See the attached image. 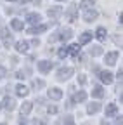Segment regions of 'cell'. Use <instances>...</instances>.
<instances>
[{
  "label": "cell",
  "instance_id": "obj_1",
  "mask_svg": "<svg viewBox=\"0 0 123 125\" xmlns=\"http://www.w3.org/2000/svg\"><path fill=\"white\" fill-rule=\"evenodd\" d=\"M63 12H64V9L61 7V5H54V7H50V9L47 10V14H49V18H50V19H57Z\"/></svg>",
  "mask_w": 123,
  "mask_h": 125
},
{
  "label": "cell",
  "instance_id": "obj_2",
  "mask_svg": "<svg viewBox=\"0 0 123 125\" xmlns=\"http://www.w3.org/2000/svg\"><path fill=\"white\" fill-rule=\"evenodd\" d=\"M73 75V68H59L57 71V80H68Z\"/></svg>",
  "mask_w": 123,
  "mask_h": 125
},
{
  "label": "cell",
  "instance_id": "obj_3",
  "mask_svg": "<svg viewBox=\"0 0 123 125\" xmlns=\"http://www.w3.org/2000/svg\"><path fill=\"white\" fill-rule=\"evenodd\" d=\"M97 16H99V12H97L95 9H88V10H85V14H83V19H85L87 23H92V21L97 19Z\"/></svg>",
  "mask_w": 123,
  "mask_h": 125
},
{
  "label": "cell",
  "instance_id": "obj_4",
  "mask_svg": "<svg viewBox=\"0 0 123 125\" xmlns=\"http://www.w3.org/2000/svg\"><path fill=\"white\" fill-rule=\"evenodd\" d=\"M76 16H78V7H76V5H69L68 10H66V18H68L69 21H75Z\"/></svg>",
  "mask_w": 123,
  "mask_h": 125
},
{
  "label": "cell",
  "instance_id": "obj_5",
  "mask_svg": "<svg viewBox=\"0 0 123 125\" xmlns=\"http://www.w3.org/2000/svg\"><path fill=\"white\" fill-rule=\"evenodd\" d=\"M52 62L50 61H40L38 62V70H40V73H49L50 70H52Z\"/></svg>",
  "mask_w": 123,
  "mask_h": 125
},
{
  "label": "cell",
  "instance_id": "obj_6",
  "mask_svg": "<svg viewBox=\"0 0 123 125\" xmlns=\"http://www.w3.org/2000/svg\"><path fill=\"white\" fill-rule=\"evenodd\" d=\"M49 97L50 99H61V97H63V90H61V89H56V87H52V89H49Z\"/></svg>",
  "mask_w": 123,
  "mask_h": 125
},
{
  "label": "cell",
  "instance_id": "obj_7",
  "mask_svg": "<svg viewBox=\"0 0 123 125\" xmlns=\"http://www.w3.org/2000/svg\"><path fill=\"white\" fill-rule=\"evenodd\" d=\"M33 109V103L31 101H26V103H23V106H21V116H26L29 111Z\"/></svg>",
  "mask_w": 123,
  "mask_h": 125
},
{
  "label": "cell",
  "instance_id": "obj_8",
  "mask_svg": "<svg viewBox=\"0 0 123 125\" xmlns=\"http://www.w3.org/2000/svg\"><path fill=\"white\" fill-rule=\"evenodd\" d=\"M90 40H92V33H90V31H85V33H82L80 38H78V45H85Z\"/></svg>",
  "mask_w": 123,
  "mask_h": 125
},
{
  "label": "cell",
  "instance_id": "obj_9",
  "mask_svg": "<svg viewBox=\"0 0 123 125\" xmlns=\"http://www.w3.org/2000/svg\"><path fill=\"white\" fill-rule=\"evenodd\" d=\"M4 108L7 109V111H12V109L16 108V103H14V99L9 97V96H5V99H4Z\"/></svg>",
  "mask_w": 123,
  "mask_h": 125
},
{
  "label": "cell",
  "instance_id": "obj_10",
  "mask_svg": "<svg viewBox=\"0 0 123 125\" xmlns=\"http://www.w3.org/2000/svg\"><path fill=\"white\" fill-rule=\"evenodd\" d=\"M28 92H29L28 87H24L23 83H19V85L16 87V94H18L19 97H26V96H28Z\"/></svg>",
  "mask_w": 123,
  "mask_h": 125
},
{
  "label": "cell",
  "instance_id": "obj_11",
  "mask_svg": "<svg viewBox=\"0 0 123 125\" xmlns=\"http://www.w3.org/2000/svg\"><path fill=\"white\" fill-rule=\"evenodd\" d=\"M116 59H118V52H116V51H114V52H107V54H106V62H107V64H114Z\"/></svg>",
  "mask_w": 123,
  "mask_h": 125
},
{
  "label": "cell",
  "instance_id": "obj_12",
  "mask_svg": "<svg viewBox=\"0 0 123 125\" xmlns=\"http://www.w3.org/2000/svg\"><path fill=\"white\" fill-rule=\"evenodd\" d=\"M66 51H68V54H71V56H75V57H78V54H80V45H78V43L69 45Z\"/></svg>",
  "mask_w": 123,
  "mask_h": 125
},
{
  "label": "cell",
  "instance_id": "obj_13",
  "mask_svg": "<svg viewBox=\"0 0 123 125\" xmlns=\"http://www.w3.org/2000/svg\"><path fill=\"white\" fill-rule=\"evenodd\" d=\"M26 19L31 23V24H37V23H40V14H37V12H29V14L26 16Z\"/></svg>",
  "mask_w": 123,
  "mask_h": 125
},
{
  "label": "cell",
  "instance_id": "obj_14",
  "mask_svg": "<svg viewBox=\"0 0 123 125\" xmlns=\"http://www.w3.org/2000/svg\"><path fill=\"white\" fill-rule=\"evenodd\" d=\"M99 78H101L104 83H111V82H113V76H111V73H109V71H101Z\"/></svg>",
  "mask_w": 123,
  "mask_h": 125
},
{
  "label": "cell",
  "instance_id": "obj_15",
  "mask_svg": "<svg viewBox=\"0 0 123 125\" xmlns=\"http://www.w3.org/2000/svg\"><path fill=\"white\" fill-rule=\"evenodd\" d=\"M116 111H118V108H116V104H114V103L107 104V108H106V116H114V115H116Z\"/></svg>",
  "mask_w": 123,
  "mask_h": 125
},
{
  "label": "cell",
  "instance_id": "obj_16",
  "mask_svg": "<svg viewBox=\"0 0 123 125\" xmlns=\"http://www.w3.org/2000/svg\"><path fill=\"white\" fill-rule=\"evenodd\" d=\"M61 40H69L71 37H73V31L69 30V28H66V30H63V31H61V35H57Z\"/></svg>",
  "mask_w": 123,
  "mask_h": 125
},
{
  "label": "cell",
  "instance_id": "obj_17",
  "mask_svg": "<svg viewBox=\"0 0 123 125\" xmlns=\"http://www.w3.org/2000/svg\"><path fill=\"white\" fill-rule=\"evenodd\" d=\"M99 109H101V104H99V103H90L88 108H87V111H88L90 115H94V113L99 111Z\"/></svg>",
  "mask_w": 123,
  "mask_h": 125
},
{
  "label": "cell",
  "instance_id": "obj_18",
  "mask_svg": "<svg viewBox=\"0 0 123 125\" xmlns=\"http://www.w3.org/2000/svg\"><path fill=\"white\" fill-rule=\"evenodd\" d=\"M95 37L101 40V42H104L106 40V28H102V26H99L97 30H95Z\"/></svg>",
  "mask_w": 123,
  "mask_h": 125
},
{
  "label": "cell",
  "instance_id": "obj_19",
  "mask_svg": "<svg viewBox=\"0 0 123 125\" xmlns=\"http://www.w3.org/2000/svg\"><path fill=\"white\" fill-rule=\"evenodd\" d=\"M47 30V26L45 24H38V26H33V28H29V33L31 35H37V33H42V31Z\"/></svg>",
  "mask_w": 123,
  "mask_h": 125
},
{
  "label": "cell",
  "instance_id": "obj_20",
  "mask_svg": "<svg viewBox=\"0 0 123 125\" xmlns=\"http://www.w3.org/2000/svg\"><path fill=\"white\" fill-rule=\"evenodd\" d=\"M88 54H90V56H101V54H102V47H99V45H92L90 51H88Z\"/></svg>",
  "mask_w": 123,
  "mask_h": 125
},
{
  "label": "cell",
  "instance_id": "obj_21",
  "mask_svg": "<svg viewBox=\"0 0 123 125\" xmlns=\"http://www.w3.org/2000/svg\"><path fill=\"white\" fill-rule=\"evenodd\" d=\"M73 99H75L76 103H83V101L87 99V92H83V90H80V92H76Z\"/></svg>",
  "mask_w": 123,
  "mask_h": 125
},
{
  "label": "cell",
  "instance_id": "obj_22",
  "mask_svg": "<svg viewBox=\"0 0 123 125\" xmlns=\"http://www.w3.org/2000/svg\"><path fill=\"white\" fill-rule=\"evenodd\" d=\"M102 96H104V89L99 87V85L94 87V90H92V97H97V99H99V97H102Z\"/></svg>",
  "mask_w": 123,
  "mask_h": 125
},
{
  "label": "cell",
  "instance_id": "obj_23",
  "mask_svg": "<svg viewBox=\"0 0 123 125\" xmlns=\"http://www.w3.org/2000/svg\"><path fill=\"white\" fill-rule=\"evenodd\" d=\"M16 49H18V52H26L28 51V42H24V40L18 42L16 43Z\"/></svg>",
  "mask_w": 123,
  "mask_h": 125
},
{
  "label": "cell",
  "instance_id": "obj_24",
  "mask_svg": "<svg viewBox=\"0 0 123 125\" xmlns=\"http://www.w3.org/2000/svg\"><path fill=\"white\" fill-rule=\"evenodd\" d=\"M10 26H12V30L19 31V30H23V21H21V19H12Z\"/></svg>",
  "mask_w": 123,
  "mask_h": 125
},
{
  "label": "cell",
  "instance_id": "obj_25",
  "mask_svg": "<svg viewBox=\"0 0 123 125\" xmlns=\"http://www.w3.org/2000/svg\"><path fill=\"white\" fill-rule=\"evenodd\" d=\"M92 5H94V0H82V2H80V7L85 9V10L92 9Z\"/></svg>",
  "mask_w": 123,
  "mask_h": 125
},
{
  "label": "cell",
  "instance_id": "obj_26",
  "mask_svg": "<svg viewBox=\"0 0 123 125\" xmlns=\"http://www.w3.org/2000/svg\"><path fill=\"white\" fill-rule=\"evenodd\" d=\"M31 85H33V89L38 90V89H43V87H45V82H43V80H37V78H35V80L31 82Z\"/></svg>",
  "mask_w": 123,
  "mask_h": 125
},
{
  "label": "cell",
  "instance_id": "obj_27",
  "mask_svg": "<svg viewBox=\"0 0 123 125\" xmlns=\"http://www.w3.org/2000/svg\"><path fill=\"white\" fill-rule=\"evenodd\" d=\"M57 56H59L61 59H63V57H66V56H68V51H66V47H63V49H59Z\"/></svg>",
  "mask_w": 123,
  "mask_h": 125
},
{
  "label": "cell",
  "instance_id": "obj_28",
  "mask_svg": "<svg viewBox=\"0 0 123 125\" xmlns=\"http://www.w3.org/2000/svg\"><path fill=\"white\" fill-rule=\"evenodd\" d=\"M64 125H75L73 116H66V118H64Z\"/></svg>",
  "mask_w": 123,
  "mask_h": 125
},
{
  "label": "cell",
  "instance_id": "obj_29",
  "mask_svg": "<svg viewBox=\"0 0 123 125\" xmlns=\"http://www.w3.org/2000/svg\"><path fill=\"white\" fill-rule=\"evenodd\" d=\"M5 37H9V31L5 28H0V38H5Z\"/></svg>",
  "mask_w": 123,
  "mask_h": 125
},
{
  "label": "cell",
  "instance_id": "obj_30",
  "mask_svg": "<svg viewBox=\"0 0 123 125\" xmlns=\"http://www.w3.org/2000/svg\"><path fill=\"white\" fill-rule=\"evenodd\" d=\"M12 42H14V40H12V37H10V35H9V37H5V38H4V43H5V45H7V47H9V45H10V43H12Z\"/></svg>",
  "mask_w": 123,
  "mask_h": 125
},
{
  "label": "cell",
  "instance_id": "obj_31",
  "mask_svg": "<svg viewBox=\"0 0 123 125\" xmlns=\"http://www.w3.org/2000/svg\"><path fill=\"white\" fill-rule=\"evenodd\" d=\"M78 82H80V83L83 85V83L87 82V76H85V75H78Z\"/></svg>",
  "mask_w": 123,
  "mask_h": 125
},
{
  "label": "cell",
  "instance_id": "obj_32",
  "mask_svg": "<svg viewBox=\"0 0 123 125\" xmlns=\"http://www.w3.org/2000/svg\"><path fill=\"white\" fill-rule=\"evenodd\" d=\"M5 73H7V70H5L4 66H0V78H4V76H5Z\"/></svg>",
  "mask_w": 123,
  "mask_h": 125
},
{
  "label": "cell",
  "instance_id": "obj_33",
  "mask_svg": "<svg viewBox=\"0 0 123 125\" xmlns=\"http://www.w3.org/2000/svg\"><path fill=\"white\" fill-rule=\"evenodd\" d=\"M49 113H52V115L57 113V108H56V106H49Z\"/></svg>",
  "mask_w": 123,
  "mask_h": 125
},
{
  "label": "cell",
  "instance_id": "obj_34",
  "mask_svg": "<svg viewBox=\"0 0 123 125\" xmlns=\"http://www.w3.org/2000/svg\"><path fill=\"white\" fill-rule=\"evenodd\" d=\"M16 76H18V78H19V80H23V78H24V76H26V75H24V73H23V71H18V75H16Z\"/></svg>",
  "mask_w": 123,
  "mask_h": 125
},
{
  "label": "cell",
  "instance_id": "obj_35",
  "mask_svg": "<svg viewBox=\"0 0 123 125\" xmlns=\"http://www.w3.org/2000/svg\"><path fill=\"white\" fill-rule=\"evenodd\" d=\"M10 61H12V64H18V57H14V56H12Z\"/></svg>",
  "mask_w": 123,
  "mask_h": 125
},
{
  "label": "cell",
  "instance_id": "obj_36",
  "mask_svg": "<svg viewBox=\"0 0 123 125\" xmlns=\"http://www.w3.org/2000/svg\"><path fill=\"white\" fill-rule=\"evenodd\" d=\"M31 43H33V45H37V47H38V45H40V40H38V38H35V40H33V42H31Z\"/></svg>",
  "mask_w": 123,
  "mask_h": 125
},
{
  "label": "cell",
  "instance_id": "obj_37",
  "mask_svg": "<svg viewBox=\"0 0 123 125\" xmlns=\"http://www.w3.org/2000/svg\"><path fill=\"white\" fill-rule=\"evenodd\" d=\"M114 42H116V43H120V45H121V38H120V37H114Z\"/></svg>",
  "mask_w": 123,
  "mask_h": 125
},
{
  "label": "cell",
  "instance_id": "obj_38",
  "mask_svg": "<svg viewBox=\"0 0 123 125\" xmlns=\"http://www.w3.org/2000/svg\"><path fill=\"white\" fill-rule=\"evenodd\" d=\"M121 122H123V120H121V116H118V118H116V125H121Z\"/></svg>",
  "mask_w": 123,
  "mask_h": 125
},
{
  "label": "cell",
  "instance_id": "obj_39",
  "mask_svg": "<svg viewBox=\"0 0 123 125\" xmlns=\"http://www.w3.org/2000/svg\"><path fill=\"white\" fill-rule=\"evenodd\" d=\"M101 125H109V123H107L106 120H102V122H101Z\"/></svg>",
  "mask_w": 123,
  "mask_h": 125
},
{
  "label": "cell",
  "instance_id": "obj_40",
  "mask_svg": "<svg viewBox=\"0 0 123 125\" xmlns=\"http://www.w3.org/2000/svg\"><path fill=\"white\" fill-rule=\"evenodd\" d=\"M7 2H18V0H7Z\"/></svg>",
  "mask_w": 123,
  "mask_h": 125
},
{
  "label": "cell",
  "instance_id": "obj_41",
  "mask_svg": "<svg viewBox=\"0 0 123 125\" xmlns=\"http://www.w3.org/2000/svg\"><path fill=\"white\" fill-rule=\"evenodd\" d=\"M0 125H7V123H0Z\"/></svg>",
  "mask_w": 123,
  "mask_h": 125
},
{
  "label": "cell",
  "instance_id": "obj_42",
  "mask_svg": "<svg viewBox=\"0 0 123 125\" xmlns=\"http://www.w3.org/2000/svg\"><path fill=\"white\" fill-rule=\"evenodd\" d=\"M59 2H63V0H59Z\"/></svg>",
  "mask_w": 123,
  "mask_h": 125
},
{
  "label": "cell",
  "instance_id": "obj_43",
  "mask_svg": "<svg viewBox=\"0 0 123 125\" xmlns=\"http://www.w3.org/2000/svg\"><path fill=\"white\" fill-rule=\"evenodd\" d=\"M0 108H2V104H0Z\"/></svg>",
  "mask_w": 123,
  "mask_h": 125
}]
</instances>
